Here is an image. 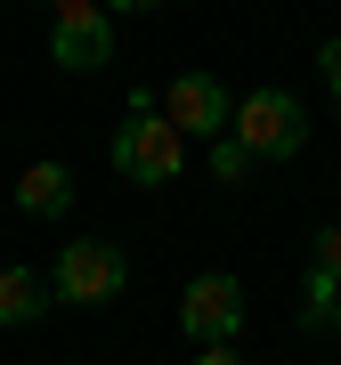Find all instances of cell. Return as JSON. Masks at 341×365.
<instances>
[{
  "mask_svg": "<svg viewBox=\"0 0 341 365\" xmlns=\"http://www.w3.org/2000/svg\"><path fill=\"white\" fill-rule=\"evenodd\" d=\"M106 155H114V170L131 187H170L187 170V138L163 122V98L155 90H131V114H122V130H114Z\"/></svg>",
  "mask_w": 341,
  "mask_h": 365,
  "instance_id": "obj_1",
  "label": "cell"
},
{
  "mask_svg": "<svg viewBox=\"0 0 341 365\" xmlns=\"http://www.w3.org/2000/svg\"><path fill=\"white\" fill-rule=\"evenodd\" d=\"M122 284H131V260H122L106 235H73V244L57 252V268H49V292L66 300V309H106Z\"/></svg>",
  "mask_w": 341,
  "mask_h": 365,
  "instance_id": "obj_2",
  "label": "cell"
},
{
  "mask_svg": "<svg viewBox=\"0 0 341 365\" xmlns=\"http://www.w3.org/2000/svg\"><path fill=\"white\" fill-rule=\"evenodd\" d=\"M236 146L252 163H285V155H301L309 146V114H301V98L292 90H252L236 98Z\"/></svg>",
  "mask_w": 341,
  "mask_h": 365,
  "instance_id": "obj_3",
  "label": "cell"
},
{
  "mask_svg": "<svg viewBox=\"0 0 341 365\" xmlns=\"http://www.w3.org/2000/svg\"><path fill=\"white\" fill-rule=\"evenodd\" d=\"M179 333L195 341V349H220V341L244 333V284L228 268H203L195 284L179 292Z\"/></svg>",
  "mask_w": 341,
  "mask_h": 365,
  "instance_id": "obj_4",
  "label": "cell"
},
{
  "mask_svg": "<svg viewBox=\"0 0 341 365\" xmlns=\"http://www.w3.org/2000/svg\"><path fill=\"white\" fill-rule=\"evenodd\" d=\"M163 122L179 138H228V122H236V90H228L220 73H179L163 98Z\"/></svg>",
  "mask_w": 341,
  "mask_h": 365,
  "instance_id": "obj_5",
  "label": "cell"
},
{
  "mask_svg": "<svg viewBox=\"0 0 341 365\" xmlns=\"http://www.w3.org/2000/svg\"><path fill=\"white\" fill-rule=\"evenodd\" d=\"M49 57H57L66 73H98L106 57H114V25H106L98 0H81V9H57V25H49Z\"/></svg>",
  "mask_w": 341,
  "mask_h": 365,
  "instance_id": "obj_6",
  "label": "cell"
},
{
  "mask_svg": "<svg viewBox=\"0 0 341 365\" xmlns=\"http://www.w3.org/2000/svg\"><path fill=\"white\" fill-rule=\"evenodd\" d=\"M16 211H33V220L73 211V170L66 163H25V170H16Z\"/></svg>",
  "mask_w": 341,
  "mask_h": 365,
  "instance_id": "obj_7",
  "label": "cell"
},
{
  "mask_svg": "<svg viewBox=\"0 0 341 365\" xmlns=\"http://www.w3.org/2000/svg\"><path fill=\"white\" fill-rule=\"evenodd\" d=\"M49 300H57V292L41 284V268H25V260H16V268H0V325H33Z\"/></svg>",
  "mask_w": 341,
  "mask_h": 365,
  "instance_id": "obj_8",
  "label": "cell"
},
{
  "mask_svg": "<svg viewBox=\"0 0 341 365\" xmlns=\"http://www.w3.org/2000/svg\"><path fill=\"white\" fill-rule=\"evenodd\" d=\"M301 325H309V333L341 325V276H325V268H309V276H301Z\"/></svg>",
  "mask_w": 341,
  "mask_h": 365,
  "instance_id": "obj_9",
  "label": "cell"
},
{
  "mask_svg": "<svg viewBox=\"0 0 341 365\" xmlns=\"http://www.w3.org/2000/svg\"><path fill=\"white\" fill-rule=\"evenodd\" d=\"M244 170H252V155H244L236 138H211V179H220V187H236Z\"/></svg>",
  "mask_w": 341,
  "mask_h": 365,
  "instance_id": "obj_10",
  "label": "cell"
},
{
  "mask_svg": "<svg viewBox=\"0 0 341 365\" xmlns=\"http://www.w3.org/2000/svg\"><path fill=\"white\" fill-rule=\"evenodd\" d=\"M309 252H317V268H325V276H341V227H317Z\"/></svg>",
  "mask_w": 341,
  "mask_h": 365,
  "instance_id": "obj_11",
  "label": "cell"
},
{
  "mask_svg": "<svg viewBox=\"0 0 341 365\" xmlns=\"http://www.w3.org/2000/svg\"><path fill=\"white\" fill-rule=\"evenodd\" d=\"M317 73H325V90H333V106H341V41H325V49H317Z\"/></svg>",
  "mask_w": 341,
  "mask_h": 365,
  "instance_id": "obj_12",
  "label": "cell"
},
{
  "mask_svg": "<svg viewBox=\"0 0 341 365\" xmlns=\"http://www.w3.org/2000/svg\"><path fill=\"white\" fill-rule=\"evenodd\" d=\"M106 16H146V9H163V0H98Z\"/></svg>",
  "mask_w": 341,
  "mask_h": 365,
  "instance_id": "obj_13",
  "label": "cell"
},
{
  "mask_svg": "<svg viewBox=\"0 0 341 365\" xmlns=\"http://www.w3.org/2000/svg\"><path fill=\"white\" fill-rule=\"evenodd\" d=\"M195 365H244V357H236V341H220V349H195Z\"/></svg>",
  "mask_w": 341,
  "mask_h": 365,
  "instance_id": "obj_14",
  "label": "cell"
},
{
  "mask_svg": "<svg viewBox=\"0 0 341 365\" xmlns=\"http://www.w3.org/2000/svg\"><path fill=\"white\" fill-rule=\"evenodd\" d=\"M41 9H81V0H41Z\"/></svg>",
  "mask_w": 341,
  "mask_h": 365,
  "instance_id": "obj_15",
  "label": "cell"
}]
</instances>
